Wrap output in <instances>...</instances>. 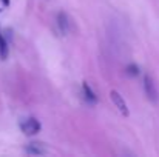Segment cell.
<instances>
[{
	"label": "cell",
	"mask_w": 159,
	"mask_h": 157,
	"mask_svg": "<svg viewBox=\"0 0 159 157\" xmlns=\"http://www.w3.org/2000/svg\"><path fill=\"white\" fill-rule=\"evenodd\" d=\"M25 153L30 156H45L50 153V148L43 142H30L25 146Z\"/></svg>",
	"instance_id": "obj_4"
},
{
	"label": "cell",
	"mask_w": 159,
	"mask_h": 157,
	"mask_svg": "<svg viewBox=\"0 0 159 157\" xmlns=\"http://www.w3.org/2000/svg\"><path fill=\"white\" fill-rule=\"evenodd\" d=\"M125 71H127V74H130V76H133V77H134V76H138V74H139V66H138V65H134V63H131V65H128V66H127V69H125Z\"/></svg>",
	"instance_id": "obj_8"
},
{
	"label": "cell",
	"mask_w": 159,
	"mask_h": 157,
	"mask_svg": "<svg viewBox=\"0 0 159 157\" xmlns=\"http://www.w3.org/2000/svg\"><path fill=\"white\" fill-rule=\"evenodd\" d=\"M0 12H2V9H0ZM6 57H8V43H6L5 36H3L2 31H0V59L5 60Z\"/></svg>",
	"instance_id": "obj_7"
},
{
	"label": "cell",
	"mask_w": 159,
	"mask_h": 157,
	"mask_svg": "<svg viewBox=\"0 0 159 157\" xmlns=\"http://www.w3.org/2000/svg\"><path fill=\"white\" fill-rule=\"evenodd\" d=\"M2 3H3V6H9V3H11V0H0Z\"/></svg>",
	"instance_id": "obj_9"
},
{
	"label": "cell",
	"mask_w": 159,
	"mask_h": 157,
	"mask_svg": "<svg viewBox=\"0 0 159 157\" xmlns=\"http://www.w3.org/2000/svg\"><path fill=\"white\" fill-rule=\"evenodd\" d=\"M110 99H111L113 105L117 108V111H119L122 116H125V117H128V116H130L128 106H127L125 100H124V97L120 96V93H119V91H116V89H111V91H110Z\"/></svg>",
	"instance_id": "obj_3"
},
{
	"label": "cell",
	"mask_w": 159,
	"mask_h": 157,
	"mask_svg": "<svg viewBox=\"0 0 159 157\" xmlns=\"http://www.w3.org/2000/svg\"><path fill=\"white\" fill-rule=\"evenodd\" d=\"M20 129L25 136H36L40 129H42V125L37 119L34 117H28L25 120L20 122Z\"/></svg>",
	"instance_id": "obj_1"
},
{
	"label": "cell",
	"mask_w": 159,
	"mask_h": 157,
	"mask_svg": "<svg viewBox=\"0 0 159 157\" xmlns=\"http://www.w3.org/2000/svg\"><path fill=\"white\" fill-rule=\"evenodd\" d=\"M144 91H145L147 97H148L152 102L156 103L159 100V93H158V88H156V83H155V80H153L148 74L144 76Z\"/></svg>",
	"instance_id": "obj_2"
},
{
	"label": "cell",
	"mask_w": 159,
	"mask_h": 157,
	"mask_svg": "<svg viewBox=\"0 0 159 157\" xmlns=\"http://www.w3.org/2000/svg\"><path fill=\"white\" fill-rule=\"evenodd\" d=\"M82 91H84V97H85V100H87L88 103L90 105L98 103V96H96V93L93 91V88H91L87 82H84V85H82Z\"/></svg>",
	"instance_id": "obj_6"
},
{
	"label": "cell",
	"mask_w": 159,
	"mask_h": 157,
	"mask_svg": "<svg viewBox=\"0 0 159 157\" xmlns=\"http://www.w3.org/2000/svg\"><path fill=\"white\" fill-rule=\"evenodd\" d=\"M57 26H59V29H60L62 34H68L71 23H70V17H68L66 12L60 11V12L57 14Z\"/></svg>",
	"instance_id": "obj_5"
}]
</instances>
